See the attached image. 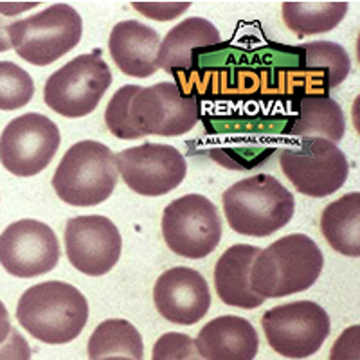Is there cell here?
Returning a JSON list of instances; mask_svg holds the SVG:
<instances>
[{
    "instance_id": "cell-17",
    "label": "cell",
    "mask_w": 360,
    "mask_h": 360,
    "mask_svg": "<svg viewBox=\"0 0 360 360\" xmlns=\"http://www.w3.org/2000/svg\"><path fill=\"white\" fill-rule=\"evenodd\" d=\"M195 344L204 360H254L259 337L243 317L220 315L202 328Z\"/></svg>"
},
{
    "instance_id": "cell-21",
    "label": "cell",
    "mask_w": 360,
    "mask_h": 360,
    "mask_svg": "<svg viewBox=\"0 0 360 360\" xmlns=\"http://www.w3.org/2000/svg\"><path fill=\"white\" fill-rule=\"evenodd\" d=\"M321 231L335 252L360 256V193L353 191L328 204L321 217Z\"/></svg>"
},
{
    "instance_id": "cell-32",
    "label": "cell",
    "mask_w": 360,
    "mask_h": 360,
    "mask_svg": "<svg viewBox=\"0 0 360 360\" xmlns=\"http://www.w3.org/2000/svg\"><path fill=\"white\" fill-rule=\"evenodd\" d=\"M37 4H0V13L4 17H15L20 11H25V9L34 8Z\"/></svg>"
},
{
    "instance_id": "cell-5",
    "label": "cell",
    "mask_w": 360,
    "mask_h": 360,
    "mask_svg": "<svg viewBox=\"0 0 360 360\" xmlns=\"http://www.w3.org/2000/svg\"><path fill=\"white\" fill-rule=\"evenodd\" d=\"M83 20L69 4H54L9 24L11 49L31 65L45 67L65 56L82 40Z\"/></svg>"
},
{
    "instance_id": "cell-9",
    "label": "cell",
    "mask_w": 360,
    "mask_h": 360,
    "mask_svg": "<svg viewBox=\"0 0 360 360\" xmlns=\"http://www.w3.org/2000/svg\"><path fill=\"white\" fill-rule=\"evenodd\" d=\"M162 236L172 252L188 259H202L221 240V218L204 195H184L162 213Z\"/></svg>"
},
{
    "instance_id": "cell-6",
    "label": "cell",
    "mask_w": 360,
    "mask_h": 360,
    "mask_svg": "<svg viewBox=\"0 0 360 360\" xmlns=\"http://www.w3.org/2000/svg\"><path fill=\"white\" fill-rule=\"evenodd\" d=\"M200 112L198 98L182 92L176 83L160 82L135 92L128 105V124L134 139L146 135L179 137L195 128Z\"/></svg>"
},
{
    "instance_id": "cell-3",
    "label": "cell",
    "mask_w": 360,
    "mask_h": 360,
    "mask_svg": "<svg viewBox=\"0 0 360 360\" xmlns=\"http://www.w3.org/2000/svg\"><path fill=\"white\" fill-rule=\"evenodd\" d=\"M294 195L276 176L243 179L224 193V213L231 229L242 236L265 238L292 220Z\"/></svg>"
},
{
    "instance_id": "cell-10",
    "label": "cell",
    "mask_w": 360,
    "mask_h": 360,
    "mask_svg": "<svg viewBox=\"0 0 360 360\" xmlns=\"http://www.w3.org/2000/svg\"><path fill=\"white\" fill-rule=\"evenodd\" d=\"M262 328L270 348L287 359H307L332 332L326 310L314 301H294L265 311Z\"/></svg>"
},
{
    "instance_id": "cell-22",
    "label": "cell",
    "mask_w": 360,
    "mask_h": 360,
    "mask_svg": "<svg viewBox=\"0 0 360 360\" xmlns=\"http://www.w3.org/2000/svg\"><path fill=\"white\" fill-rule=\"evenodd\" d=\"M90 360H101L107 356H128L143 360L144 342L137 328L124 319L103 321L86 344Z\"/></svg>"
},
{
    "instance_id": "cell-25",
    "label": "cell",
    "mask_w": 360,
    "mask_h": 360,
    "mask_svg": "<svg viewBox=\"0 0 360 360\" xmlns=\"http://www.w3.org/2000/svg\"><path fill=\"white\" fill-rule=\"evenodd\" d=\"M34 96V82L27 70L13 62H0V110H18Z\"/></svg>"
},
{
    "instance_id": "cell-26",
    "label": "cell",
    "mask_w": 360,
    "mask_h": 360,
    "mask_svg": "<svg viewBox=\"0 0 360 360\" xmlns=\"http://www.w3.org/2000/svg\"><path fill=\"white\" fill-rule=\"evenodd\" d=\"M141 86L137 85H124L112 96L108 101V107L105 110V123L114 137L124 141H134V134L128 124V105L134 94Z\"/></svg>"
},
{
    "instance_id": "cell-4",
    "label": "cell",
    "mask_w": 360,
    "mask_h": 360,
    "mask_svg": "<svg viewBox=\"0 0 360 360\" xmlns=\"http://www.w3.org/2000/svg\"><path fill=\"white\" fill-rule=\"evenodd\" d=\"M115 153L98 141L72 144L58 164L53 188L58 198L74 207H92L108 200L117 186Z\"/></svg>"
},
{
    "instance_id": "cell-24",
    "label": "cell",
    "mask_w": 360,
    "mask_h": 360,
    "mask_svg": "<svg viewBox=\"0 0 360 360\" xmlns=\"http://www.w3.org/2000/svg\"><path fill=\"white\" fill-rule=\"evenodd\" d=\"M304 65L326 72V89H337L352 70V60L344 47L335 41H310L299 47Z\"/></svg>"
},
{
    "instance_id": "cell-11",
    "label": "cell",
    "mask_w": 360,
    "mask_h": 360,
    "mask_svg": "<svg viewBox=\"0 0 360 360\" xmlns=\"http://www.w3.org/2000/svg\"><path fill=\"white\" fill-rule=\"evenodd\" d=\"M60 143L58 124L29 112L13 119L0 135V162L15 176H34L49 166Z\"/></svg>"
},
{
    "instance_id": "cell-23",
    "label": "cell",
    "mask_w": 360,
    "mask_h": 360,
    "mask_svg": "<svg viewBox=\"0 0 360 360\" xmlns=\"http://www.w3.org/2000/svg\"><path fill=\"white\" fill-rule=\"evenodd\" d=\"M348 8L346 2H285L283 20L299 37L323 34L342 22Z\"/></svg>"
},
{
    "instance_id": "cell-15",
    "label": "cell",
    "mask_w": 360,
    "mask_h": 360,
    "mask_svg": "<svg viewBox=\"0 0 360 360\" xmlns=\"http://www.w3.org/2000/svg\"><path fill=\"white\" fill-rule=\"evenodd\" d=\"M153 303L166 321L191 326L211 308V292L200 272L189 266H175L157 279Z\"/></svg>"
},
{
    "instance_id": "cell-8",
    "label": "cell",
    "mask_w": 360,
    "mask_h": 360,
    "mask_svg": "<svg viewBox=\"0 0 360 360\" xmlns=\"http://www.w3.org/2000/svg\"><path fill=\"white\" fill-rule=\"evenodd\" d=\"M279 166L301 195L324 198L339 191L348 180L349 162L337 144L330 141L303 139L279 153Z\"/></svg>"
},
{
    "instance_id": "cell-33",
    "label": "cell",
    "mask_w": 360,
    "mask_h": 360,
    "mask_svg": "<svg viewBox=\"0 0 360 360\" xmlns=\"http://www.w3.org/2000/svg\"><path fill=\"white\" fill-rule=\"evenodd\" d=\"M8 27L9 24L0 17V53H6V51L11 49V41L8 37Z\"/></svg>"
},
{
    "instance_id": "cell-19",
    "label": "cell",
    "mask_w": 360,
    "mask_h": 360,
    "mask_svg": "<svg viewBox=\"0 0 360 360\" xmlns=\"http://www.w3.org/2000/svg\"><path fill=\"white\" fill-rule=\"evenodd\" d=\"M259 247L238 243L229 247L218 258L214 266V288L225 304L243 310L262 307L265 299L250 288V266L259 254Z\"/></svg>"
},
{
    "instance_id": "cell-14",
    "label": "cell",
    "mask_w": 360,
    "mask_h": 360,
    "mask_svg": "<svg viewBox=\"0 0 360 360\" xmlns=\"http://www.w3.org/2000/svg\"><path fill=\"white\" fill-rule=\"evenodd\" d=\"M65 252L82 274H108L121 258L123 240L112 220L101 214L70 218L65 225Z\"/></svg>"
},
{
    "instance_id": "cell-2",
    "label": "cell",
    "mask_w": 360,
    "mask_h": 360,
    "mask_svg": "<svg viewBox=\"0 0 360 360\" xmlns=\"http://www.w3.org/2000/svg\"><path fill=\"white\" fill-rule=\"evenodd\" d=\"M17 319L29 335L45 344L78 339L89 321L86 297L69 283L45 281L29 287L17 304Z\"/></svg>"
},
{
    "instance_id": "cell-20",
    "label": "cell",
    "mask_w": 360,
    "mask_h": 360,
    "mask_svg": "<svg viewBox=\"0 0 360 360\" xmlns=\"http://www.w3.org/2000/svg\"><path fill=\"white\" fill-rule=\"evenodd\" d=\"M346 131V119L339 103L326 94L310 92L299 101V117L290 127L288 134L299 139L330 141L337 144Z\"/></svg>"
},
{
    "instance_id": "cell-7",
    "label": "cell",
    "mask_w": 360,
    "mask_h": 360,
    "mask_svg": "<svg viewBox=\"0 0 360 360\" xmlns=\"http://www.w3.org/2000/svg\"><path fill=\"white\" fill-rule=\"evenodd\" d=\"M112 70L96 54H79L53 72L44 86L45 105L63 117H85L112 85Z\"/></svg>"
},
{
    "instance_id": "cell-30",
    "label": "cell",
    "mask_w": 360,
    "mask_h": 360,
    "mask_svg": "<svg viewBox=\"0 0 360 360\" xmlns=\"http://www.w3.org/2000/svg\"><path fill=\"white\" fill-rule=\"evenodd\" d=\"M0 360H31V348L25 337L13 328L8 339L0 344Z\"/></svg>"
},
{
    "instance_id": "cell-28",
    "label": "cell",
    "mask_w": 360,
    "mask_h": 360,
    "mask_svg": "<svg viewBox=\"0 0 360 360\" xmlns=\"http://www.w3.org/2000/svg\"><path fill=\"white\" fill-rule=\"evenodd\" d=\"M359 324L348 328L333 344L330 360H359Z\"/></svg>"
},
{
    "instance_id": "cell-12",
    "label": "cell",
    "mask_w": 360,
    "mask_h": 360,
    "mask_svg": "<svg viewBox=\"0 0 360 360\" xmlns=\"http://www.w3.org/2000/svg\"><path fill=\"white\" fill-rule=\"evenodd\" d=\"M124 184L143 197H162L182 184L188 173L184 155L169 144H141L115 153Z\"/></svg>"
},
{
    "instance_id": "cell-27",
    "label": "cell",
    "mask_w": 360,
    "mask_h": 360,
    "mask_svg": "<svg viewBox=\"0 0 360 360\" xmlns=\"http://www.w3.org/2000/svg\"><path fill=\"white\" fill-rule=\"evenodd\" d=\"M152 360H204L197 344L186 333L168 332L159 337L153 346Z\"/></svg>"
},
{
    "instance_id": "cell-31",
    "label": "cell",
    "mask_w": 360,
    "mask_h": 360,
    "mask_svg": "<svg viewBox=\"0 0 360 360\" xmlns=\"http://www.w3.org/2000/svg\"><path fill=\"white\" fill-rule=\"evenodd\" d=\"M11 330H13V326H11V319H9L8 308H6V304L0 301V344L8 339L9 333H11Z\"/></svg>"
},
{
    "instance_id": "cell-18",
    "label": "cell",
    "mask_w": 360,
    "mask_h": 360,
    "mask_svg": "<svg viewBox=\"0 0 360 360\" xmlns=\"http://www.w3.org/2000/svg\"><path fill=\"white\" fill-rule=\"evenodd\" d=\"M221 45L220 33L217 25L200 17H191L180 22L159 47V69L173 74L175 70H191L197 62V54L200 51L218 49Z\"/></svg>"
},
{
    "instance_id": "cell-1",
    "label": "cell",
    "mask_w": 360,
    "mask_h": 360,
    "mask_svg": "<svg viewBox=\"0 0 360 360\" xmlns=\"http://www.w3.org/2000/svg\"><path fill=\"white\" fill-rule=\"evenodd\" d=\"M324 256L307 234H288L259 250L250 266V288L263 299L304 292L319 279Z\"/></svg>"
},
{
    "instance_id": "cell-34",
    "label": "cell",
    "mask_w": 360,
    "mask_h": 360,
    "mask_svg": "<svg viewBox=\"0 0 360 360\" xmlns=\"http://www.w3.org/2000/svg\"><path fill=\"white\" fill-rule=\"evenodd\" d=\"M101 360H134V359H128V356H107V359H101Z\"/></svg>"
},
{
    "instance_id": "cell-13",
    "label": "cell",
    "mask_w": 360,
    "mask_h": 360,
    "mask_svg": "<svg viewBox=\"0 0 360 360\" xmlns=\"http://www.w3.org/2000/svg\"><path fill=\"white\" fill-rule=\"evenodd\" d=\"M60 262V243L49 225L18 220L0 234V265L15 278L47 274Z\"/></svg>"
},
{
    "instance_id": "cell-29",
    "label": "cell",
    "mask_w": 360,
    "mask_h": 360,
    "mask_svg": "<svg viewBox=\"0 0 360 360\" xmlns=\"http://www.w3.org/2000/svg\"><path fill=\"white\" fill-rule=\"evenodd\" d=\"M189 6L191 4H166V2H152V4H137L134 2L131 8L137 9L148 18H153V20L159 22H166V20H173V18L180 17L182 13L188 11Z\"/></svg>"
},
{
    "instance_id": "cell-16",
    "label": "cell",
    "mask_w": 360,
    "mask_h": 360,
    "mask_svg": "<svg viewBox=\"0 0 360 360\" xmlns=\"http://www.w3.org/2000/svg\"><path fill=\"white\" fill-rule=\"evenodd\" d=\"M159 33L137 20L115 24L108 40L112 60L131 78H150L159 70Z\"/></svg>"
}]
</instances>
